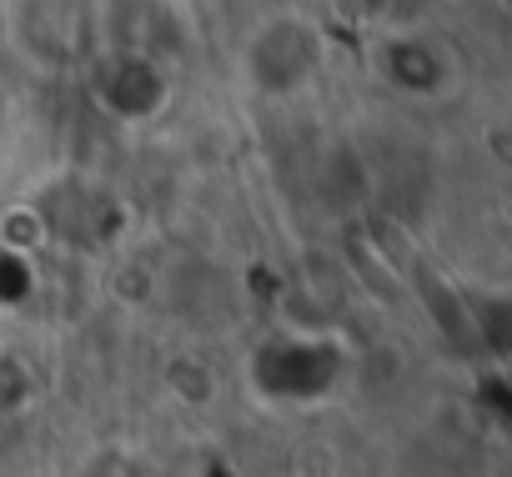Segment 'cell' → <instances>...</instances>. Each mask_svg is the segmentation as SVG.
Here are the masks:
<instances>
[{"label": "cell", "mask_w": 512, "mask_h": 477, "mask_svg": "<svg viewBox=\"0 0 512 477\" xmlns=\"http://www.w3.org/2000/svg\"><path fill=\"white\" fill-rule=\"evenodd\" d=\"M251 382L262 397L287 402V407H307L337 392L342 382V352L332 342H267L251 362Z\"/></svg>", "instance_id": "1"}, {"label": "cell", "mask_w": 512, "mask_h": 477, "mask_svg": "<svg viewBox=\"0 0 512 477\" xmlns=\"http://www.w3.org/2000/svg\"><path fill=\"white\" fill-rule=\"evenodd\" d=\"M166 387H171V397L186 402V407L216 402V372H211V362H201V357H176V362L166 367Z\"/></svg>", "instance_id": "2"}]
</instances>
